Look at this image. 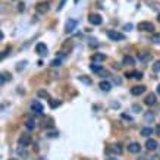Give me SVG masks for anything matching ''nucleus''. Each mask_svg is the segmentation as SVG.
I'll list each match as a JSON object with an SVG mask.
<instances>
[{
	"instance_id": "obj_1",
	"label": "nucleus",
	"mask_w": 160,
	"mask_h": 160,
	"mask_svg": "<svg viewBox=\"0 0 160 160\" xmlns=\"http://www.w3.org/2000/svg\"><path fill=\"white\" fill-rule=\"evenodd\" d=\"M137 28H138V31H144V33H151V31H154V25L151 22H140Z\"/></svg>"
},
{
	"instance_id": "obj_2",
	"label": "nucleus",
	"mask_w": 160,
	"mask_h": 160,
	"mask_svg": "<svg viewBox=\"0 0 160 160\" xmlns=\"http://www.w3.org/2000/svg\"><path fill=\"white\" fill-rule=\"evenodd\" d=\"M107 37H109L112 41H122V40H125V35H123L122 33H118V31H109V33H107Z\"/></svg>"
},
{
	"instance_id": "obj_3",
	"label": "nucleus",
	"mask_w": 160,
	"mask_h": 160,
	"mask_svg": "<svg viewBox=\"0 0 160 160\" xmlns=\"http://www.w3.org/2000/svg\"><path fill=\"white\" fill-rule=\"evenodd\" d=\"M76 25H78V21L76 19H68L66 24H65V31H66V34H71L76 28Z\"/></svg>"
},
{
	"instance_id": "obj_4",
	"label": "nucleus",
	"mask_w": 160,
	"mask_h": 160,
	"mask_svg": "<svg viewBox=\"0 0 160 160\" xmlns=\"http://www.w3.org/2000/svg\"><path fill=\"white\" fill-rule=\"evenodd\" d=\"M122 147H120V144H113V146H110L109 148H107V153L110 154H115V156H119V154H122Z\"/></svg>"
},
{
	"instance_id": "obj_5",
	"label": "nucleus",
	"mask_w": 160,
	"mask_h": 160,
	"mask_svg": "<svg viewBox=\"0 0 160 160\" xmlns=\"http://www.w3.org/2000/svg\"><path fill=\"white\" fill-rule=\"evenodd\" d=\"M35 9H37V12H38V14H46L47 10L50 9V3H49V2H40V3L37 5Z\"/></svg>"
},
{
	"instance_id": "obj_6",
	"label": "nucleus",
	"mask_w": 160,
	"mask_h": 160,
	"mask_svg": "<svg viewBox=\"0 0 160 160\" xmlns=\"http://www.w3.org/2000/svg\"><path fill=\"white\" fill-rule=\"evenodd\" d=\"M101 16L100 15H97V14H91L90 16H88V22L91 24V25H100L101 24Z\"/></svg>"
},
{
	"instance_id": "obj_7",
	"label": "nucleus",
	"mask_w": 160,
	"mask_h": 160,
	"mask_svg": "<svg viewBox=\"0 0 160 160\" xmlns=\"http://www.w3.org/2000/svg\"><path fill=\"white\" fill-rule=\"evenodd\" d=\"M35 53L38 54V56H46L47 54V46L44 43H38L37 46H35Z\"/></svg>"
},
{
	"instance_id": "obj_8",
	"label": "nucleus",
	"mask_w": 160,
	"mask_h": 160,
	"mask_svg": "<svg viewBox=\"0 0 160 160\" xmlns=\"http://www.w3.org/2000/svg\"><path fill=\"white\" fill-rule=\"evenodd\" d=\"M29 144H31V137H29L28 134H22V135H21V138H19V146L28 147Z\"/></svg>"
},
{
	"instance_id": "obj_9",
	"label": "nucleus",
	"mask_w": 160,
	"mask_h": 160,
	"mask_svg": "<svg viewBox=\"0 0 160 160\" xmlns=\"http://www.w3.org/2000/svg\"><path fill=\"white\" fill-rule=\"evenodd\" d=\"M128 151H129V153H134V154L140 153V151H141V146L138 144V142H131V144L128 146Z\"/></svg>"
},
{
	"instance_id": "obj_10",
	"label": "nucleus",
	"mask_w": 160,
	"mask_h": 160,
	"mask_svg": "<svg viewBox=\"0 0 160 160\" xmlns=\"http://www.w3.org/2000/svg\"><path fill=\"white\" fill-rule=\"evenodd\" d=\"M43 109H44V107H43V104H41L40 101H33V103H31V110H33V112H35V113H41V112H43Z\"/></svg>"
},
{
	"instance_id": "obj_11",
	"label": "nucleus",
	"mask_w": 160,
	"mask_h": 160,
	"mask_svg": "<svg viewBox=\"0 0 160 160\" xmlns=\"http://www.w3.org/2000/svg\"><path fill=\"white\" fill-rule=\"evenodd\" d=\"M144 91H146V87L144 85H135V87L131 88V94L132 96H141Z\"/></svg>"
},
{
	"instance_id": "obj_12",
	"label": "nucleus",
	"mask_w": 160,
	"mask_h": 160,
	"mask_svg": "<svg viewBox=\"0 0 160 160\" xmlns=\"http://www.w3.org/2000/svg\"><path fill=\"white\" fill-rule=\"evenodd\" d=\"M146 148L148 150V151H154V150L157 148V141L153 140V138L147 140V142H146Z\"/></svg>"
},
{
	"instance_id": "obj_13",
	"label": "nucleus",
	"mask_w": 160,
	"mask_h": 160,
	"mask_svg": "<svg viewBox=\"0 0 160 160\" xmlns=\"http://www.w3.org/2000/svg\"><path fill=\"white\" fill-rule=\"evenodd\" d=\"M144 103H146L147 106H154V104H156V94L150 93V94H148V96L146 97Z\"/></svg>"
},
{
	"instance_id": "obj_14",
	"label": "nucleus",
	"mask_w": 160,
	"mask_h": 160,
	"mask_svg": "<svg viewBox=\"0 0 160 160\" xmlns=\"http://www.w3.org/2000/svg\"><path fill=\"white\" fill-rule=\"evenodd\" d=\"M91 60H93L94 63H96V62H104V60H106V56L103 53H96V54H93Z\"/></svg>"
},
{
	"instance_id": "obj_15",
	"label": "nucleus",
	"mask_w": 160,
	"mask_h": 160,
	"mask_svg": "<svg viewBox=\"0 0 160 160\" xmlns=\"http://www.w3.org/2000/svg\"><path fill=\"white\" fill-rule=\"evenodd\" d=\"M99 87H100L101 91H106V93H107V91H110V88H112V84H110V82H107V81H101Z\"/></svg>"
},
{
	"instance_id": "obj_16",
	"label": "nucleus",
	"mask_w": 160,
	"mask_h": 160,
	"mask_svg": "<svg viewBox=\"0 0 160 160\" xmlns=\"http://www.w3.org/2000/svg\"><path fill=\"white\" fill-rule=\"evenodd\" d=\"M151 134H153V129H151L150 127L142 128V129H141V135H142V137H146V138H147V137H150Z\"/></svg>"
},
{
	"instance_id": "obj_17",
	"label": "nucleus",
	"mask_w": 160,
	"mask_h": 160,
	"mask_svg": "<svg viewBox=\"0 0 160 160\" xmlns=\"http://www.w3.org/2000/svg\"><path fill=\"white\" fill-rule=\"evenodd\" d=\"M134 63H135L134 57H131V56H125V57H123V65H127V66H132Z\"/></svg>"
},
{
	"instance_id": "obj_18",
	"label": "nucleus",
	"mask_w": 160,
	"mask_h": 160,
	"mask_svg": "<svg viewBox=\"0 0 160 160\" xmlns=\"http://www.w3.org/2000/svg\"><path fill=\"white\" fill-rule=\"evenodd\" d=\"M10 80H12V75L10 73H7V72L2 73V84H5L6 81H10Z\"/></svg>"
},
{
	"instance_id": "obj_19",
	"label": "nucleus",
	"mask_w": 160,
	"mask_h": 160,
	"mask_svg": "<svg viewBox=\"0 0 160 160\" xmlns=\"http://www.w3.org/2000/svg\"><path fill=\"white\" fill-rule=\"evenodd\" d=\"M78 80H80L81 82H84V84H88V85H91V80H90V78H87L85 75H81V76H78Z\"/></svg>"
},
{
	"instance_id": "obj_20",
	"label": "nucleus",
	"mask_w": 160,
	"mask_h": 160,
	"mask_svg": "<svg viewBox=\"0 0 160 160\" xmlns=\"http://www.w3.org/2000/svg\"><path fill=\"white\" fill-rule=\"evenodd\" d=\"M25 127H27L28 129H34V128H35V120L28 119L27 122H25Z\"/></svg>"
},
{
	"instance_id": "obj_21",
	"label": "nucleus",
	"mask_w": 160,
	"mask_h": 160,
	"mask_svg": "<svg viewBox=\"0 0 160 160\" xmlns=\"http://www.w3.org/2000/svg\"><path fill=\"white\" fill-rule=\"evenodd\" d=\"M90 69H91L93 72H101V66H99V65H96V63H93V65H90Z\"/></svg>"
},
{
	"instance_id": "obj_22",
	"label": "nucleus",
	"mask_w": 160,
	"mask_h": 160,
	"mask_svg": "<svg viewBox=\"0 0 160 160\" xmlns=\"http://www.w3.org/2000/svg\"><path fill=\"white\" fill-rule=\"evenodd\" d=\"M151 41H153L154 44H160V34H154L153 37H151Z\"/></svg>"
},
{
	"instance_id": "obj_23",
	"label": "nucleus",
	"mask_w": 160,
	"mask_h": 160,
	"mask_svg": "<svg viewBox=\"0 0 160 160\" xmlns=\"http://www.w3.org/2000/svg\"><path fill=\"white\" fill-rule=\"evenodd\" d=\"M144 119H146V122H151V120L154 119V115L153 113H146Z\"/></svg>"
},
{
	"instance_id": "obj_24",
	"label": "nucleus",
	"mask_w": 160,
	"mask_h": 160,
	"mask_svg": "<svg viewBox=\"0 0 160 160\" xmlns=\"http://www.w3.org/2000/svg\"><path fill=\"white\" fill-rule=\"evenodd\" d=\"M50 65H52V68H57V66H60V59H53Z\"/></svg>"
},
{
	"instance_id": "obj_25",
	"label": "nucleus",
	"mask_w": 160,
	"mask_h": 160,
	"mask_svg": "<svg viewBox=\"0 0 160 160\" xmlns=\"http://www.w3.org/2000/svg\"><path fill=\"white\" fill-rule=\"evenodd\" d=\"M38 97H44V99H47V97H49V93H47L46 90H40V91H38Z\"/></svg>"
},
{
	"instance_id": "obj_26",
	"label": "nucleus",
	"mask_w": 160,
	"mask_h": 160,
	"mask_svg": "<svg viewBox=\"0 0 160 160\" xmlns=\"http://www.w3.org/2000/svg\"><path fill=\"white\" fill-rule=\"evenodd\" d=\"M153 71L154 72H160V60H157V62L153 65Z\"/></svg>"
},
{
	"instance_id": "obj_27",
	"label": "nucleus",
	"mask_w": 160,
	"mask_h": 160,
	"mask_svg": "<svg viewBox=\"0 0 160 160\" xmlns=\"http://www.w3.org/2000/svg\"><path fill=\"white\" fill-rule=\"evenodd\" d=\"M60 106V101H54V100H50V107L52 109H56V107Z\"/></svg>"
},
{
	"instance_id": "obj_28",
	"label": "nucleus",
	"mask_w": 160,
	"mask_h": 160,
	"mask_svg": "<svg viewBox=\"0 0 160 160\" xmlns=\"http://www.w3.org/2000/svg\"><path fill=\"white\" fill-rule=\"evenodd\" d=\"M132 78L141 80V78H142V73H141V72H132Z\"/></svg>"
},
{
	"instance_id": "obj_29",
	"label": "nucleus",
	"mask_w": 160,
	"mask_h": 160,
	"mask_svg": "<svg viewBox=\"0 0 160 160\" xmlns=\"http://www.w3.org/2000/svg\"><path fill=\"white\" fill-rule=\"evenodd\" d=\"M65 3H66V0H60L59 6H57V10H62V9H63V6H65Z\"/></svg>"
},
{
	"instance_id": "obj_30",
	"label": "nucleus",
	"mask_w": 160,
	"mask_h": 160,
	"mask_svg": "<svg viewBox=\"0 0 160 160\" xmlns=\"http://www.w3.org/2000/svg\"><path fill=\"white\" fill-rule=\"evenodd\" d=\"M132 109L135 110V112H137V113H140V112H141V106H138V104H134Z\"/></svg>"
},
{
	"instance_id": "obj_31",
	"label": "nucleus",
	"mask_w": 160,
	"mask_h": 160,
	"mask_svg": "<svg viewBox=\"0 0 160 160\" xmlns=\"http://www.w3.org/2000/svg\"><path fill=\"white\" fill-rule=\"evenodd\" d=\"M18 10H19V12H24V9H25V5H24V3H19V5H18Z\"/></svg>"
},
{
	"instance_id": "obj_32",
	"label": "nucleus",
	"mask_w": 160,
	"mask_h": 160,
	"mask_svg": "<svg viewBox=\"0 0 160 160\" xmlns=\"http://www.w3.org/2000/svg\"><path fill=\"white\" fill-rule=\"evenodd\" d=\"M131 28H132V24H127V25L123 27V29H127V31H131Z\"/></svg>"
},
{
	"instance_id": "obj_33",
	"label": "nucleus",
	"mask_w": 160,
	"mask_h": 160,
	"mask_svg": "<svg viewBox=\"0 0 160 160\" xmlns=\"http://www.w3.org/2000/svg\"><path fill=\"white\" fill-rule=\"evenodd\" d=\"M9 52H10V49H7V50H5V53L2 54V59H5V57L7 56V53H9Z\"/></svg>"
},
{
	"instance_id": "obj_34",
	"label": "nucleus",
	"mask_w": 160,
	"mask_h": 160,
	"mask_svg": "<svg viewBox=\"0 0 160 160\" xmlns=\"http://www.w3.org/2000/svg\"><path fill=\"white\" fill-rule=\"evenodd\" d=\"M25 63H27V62H22V63H19V65H18V71H21V69L24 68V65H25Z\"/></svg>"
},
{
	"instance_id": "obj_35",
	"label": "nucleus",
	"mask_w": 160,
	"mask_h": 160,
	"mask_svg": "<svg viewBox=\"0 0 160 160\" xmlns=\"http://www.w3.org/2000/svg\"><path fill=\"white\" fill-rule=\"evenodd\" d=\"M49 137H57V132H49Z\"/></svg>"
},
{
	"instance_id": "obj_36",
	"label": "nucleus",
	"mask_w": 160,
	"mask_h": 160,
	"mask_svg": "<svg viewBox=\"0 0 160 160\" xmlns=\"http://www.w3.org/2000/svg\"><path fill=\"white\" fill-rule=\"evenodd\" d=\"M122 118H123V119H128V120H131V116H128V115H122Z\"/></svg>"
},
{
	"instance_id": "obj_37",
	"label": "nucleus",
	"mask_w": 160,
	"mask_h": 160,
	"mask_svg": "<svg viewBox=\"0 0 160 160\" xmlns=\"http://www.w3.org/2000/svg\"><path fill=\"white\" fill-rule=\"evenodd\" d=\"M110 106H112V107H119V103H112Z\"/></svg>"
},
{
	"instance_id": "obj_38",
	"label": "nucleus",
	"mask_w": 160,
	"mask_h": 160,
	"mask_svg": "<svg viewBox=\"0 0 160 160\" xmlns=\"http://www.w3.org/2000/svg\"><path fill=\"white\" fill-rule=\"evenodd\" d=\"M156 132H157V135H160V125L156 128Z\"/></svg>"
},
{
	"instance_id": "obj_39",
	"label": "nucleus",
	"mask_w": 160,
	"mask_h": 160,
	"mask_svg": "<svg viewBox=\"0 0 160 160\" xmlns=\"http://www.w3.org/2000/svg\"><path fill=\"white\" fill-rule=\"evenodd\" d=\"M113 66H115V68H116V69H120V65H119V63H115Z\"/></svg>"
},
{
	"instance_id": "obj_40",
	"label": "nucleus",
	"mask_w": 160,
	"mask_h": 160,
	"mask_svg": "<svg viewBox=\"0 0 160 160\" xmlns=\"http://www.w3.org/2000/svg\"><path fill=\"white\" fill-rule=\"evenodd\" d=\"M157 94H159V96H160V84H159V85H157Z\"/></svg>"
},
{
	"instance_id": "obj_41",
	"label": "nucleus",
	"mask_w": 160,
	"mask_h": 160,
	"mask_svg": "<svg viewBox=\"0 0 160 160\" xmlns=\"http://www.w3.org/2000/svg\"><path fill=\"white\" fill-rule=\"evenodd\" d=\"M157 21H159V22H160V14H159V16H157Z\"/></svg>"
},
{
	"instance_id": "obj_42",
	"label": "nucleus",
	"mask_w": 160,
	"mask_h": 160,
	"mask_svg": "<svg viewBox=\"0 0 160 160\" xmlns=\"http://www.w3.org/2000/svg\"><path fill=\"white\" fill-rule=\"evenodd\" d=\"M106 160H118V159H106Z\"/></svg>"
},
{
	"instance_id": "obj_43",
	"label": "nucleus",
	"mask_w": 160,
	"mask_h": 160,
	"mask_svg": "<svg viewBox=\"0 0 160 160\" xmlns=\"http://www.w3.org/2000/svg\"><path fill=\"white\" fill-rule=\"evenodd\" d=\"M78 2H80V0H75V3H78Z\"/></svg>"
},
{
	"instance_id": "obj_44",
	"label": "nucleus",
	"mask_w": 160,
	"mask_h": 160,
	"mask_svg": "<svg viewBox=\"0 0 160 160\" xmlns=\"http://www.w3.org/2000/svg\"><path fill=\"white\" fill-rule=\"evenodd\" d=\"M9 160H18V159H9Z\"/></svg>"
}]
</instances>
